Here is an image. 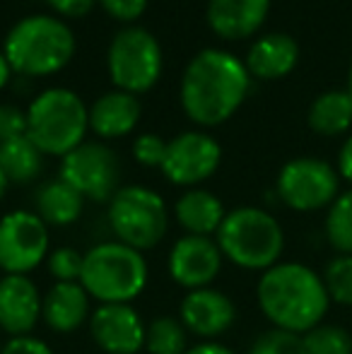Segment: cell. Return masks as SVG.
Listing matches in <instances>:
<instances>
[{
  "instance_id": "1",
  "label": "cell",
  "mask_w": 352,
  "mask_h": 354,
  "mask_svg": "<svg viewBox=\"0 0 352 354\" xmlns=\"http://www.w3.org/2000/svg\"><path fill=\"white\" fill-rule=\"evenodd\" d=\"M251 87L246 63L222 48H205L188 61L181 77V109L196 126L212 128L230 121Z\"/></svg>"
},
{
  "instance_id": "2",
  "label": "cell",
  "mask_w": 352,
  "mask_h": 354,
  "mask_svg": "<svg viewBox=\"0 0 352 354\" xmlns=\"http://www.w3.org/2000/svg\"><path fill=\"white\" fill-rule=\"evenodd\" d=\"M256 301L272 328L295 335H306L321 326L331 306V297L319 272L292 261L277 263L261 272Z\"/></svg>"
},
{
  "instance_id": "3",
  "label": "cell",
  "mask_w": 352,
  "mask_h": 354,
  "mask_svg": "<svg viewBox=\"0 0 352 354\" xmlns=\"http://www.w3.org/2000/svg\"><path fill=\"white\" fill-rule=\"evenodd\" d=\"M3 51L15 73L27 77H48L73 61L75 34L61 17L29 15L8 32Z\"/></svg>"
},
{
  "instance_id": "4",
  "label": "cell",
  "mask_w": 352,
  "mask_h": 354,
  "mask_svg": "<svg viewBox=\"0 0 352 354\" xmlns=\"http://www.w3.org/2000/svg\"><path fill=\"white\" fill-rule=\"evenodd\" d=\"M150 268L140 251L121 241H99L82 258L80 284L92 301L133 304L147 287Z\"/></svg>"
},
{
  "instance_id": "5",
  "label": "cell",
  "mask_w": 352,
  "mask_h": 354,
  "mask_svg": "<svg viewBox=\"0 0 352 354\" xmlns=\"http://www.w3.org/2000/svg\"><path fill=\"white\" fill-rule=\"evenodd\" d=\"M215 241L222 256L241 270L266 272L280 263L285 251V232L263 207H234L227 212Z\"/></svg>"
},
{
  "instance_id": "6",
  "label": "cell",
  "mask_w": 352,
  "mask_h": 354,
  "mask_svg": "<svg viewBox=\"0 0 352 354\" xmlns=\"http://www.w3.org/2000/svg\"><path fill=\"white\" fill-rule=\"evenodd\" d=\"M89 109L73 89L51 87L27 109V138L44 157H66L85 142Z\"/></svg>"
},
{
  "instance_id": "7",
  "label": "cell",
  "mask_w": 352,
  "mask_h": 354,
  "mask_svg": "<svg viewBox=\"0 0 352 354\" xmlns=\"http://www.w3.org/2000/svg\"><path fill=\"white\" fill-rule=\"evenodd\" d=\"M109 227L116 241L145 253L162 243L169 232V207L147 186H123L109 201Z\"/></svg>"
},
{
  "instance_id": "8",
  "label": "cell",
  "mask_w": 352,
  "mask_h": 354,
  "mask_svg": "<svg viewBox=\"0 0 352 354\" xmlns=\"http://www.w3.org/2000/svg\"><path fill=\"white\" fill-rule=\"evenodd\" d=\"M106 68L113 87L128 94L150 92L165 68L162 46L147 29L131 27L113 34L106 53Z\"/></svg>"
},
{
  "instance_id": "9",
  "label": "cell",
  "mask_w": 352,
  "mask_h": 354,
  "mask_svg": "<svg viewBox=\"0 0 352 354\" xmlns=\"http://www.w3.org/2000/svg\"><path fill=\"white\" fill-rule=\"evenodd\" d=\"M275 193L295 212L324 210L340 196V174L326 159L297 157L280 169Z\"/></svg>"
},
{
  "instance_id": "10",
  "label": "cell",
  "mask_w": 352,
  "mask_h": 354,
  "mask_svg": "<svg viewBox=\"0 0 352 354\" xmlns=\"http://www.w3.org/2000/svg\"><path fill=\"white\" fill-rule=\"evenodd\" d=\"M51 253L48 224L34 210H12L0 217V270L29 275Z\"/></svg>"
},
{
  "instance_id": "11",
  "label": "cell",
  "mask_w": 352,
  "mask_h": 354,
  "mask_svg": "<svg viewBox=\"0 0 352 354\" xmlns=\"http://www.w3.org/2000/svg\"><path fill=\"white\" fill-rule=\"evenodd\" d=\"M118 157L104 142H82L61 159L58 178L73 186L85 201L109 203L118 191Z\"/></svg>"
},
{
  "instance_id": "12",
  "label": "cell",
  "mask_w": 352,
  "mask_h": 354,
  "mask_svg": "<svg viewBox=\"0 0 352 354\" xmlns=\"http://www.w3.org/2000/svg\"><path fill=\"white\" fill-rule=\"evenodd\" d=\"M222 162V147L212 136L203 131H186L167 145L162 174L169 183L196 188L217 171Z\"/></svg>"
},
{
  "instance_id": "13",
  "label": "cell",
  "mask_w": 352,
  "mask_h": 354,
  "mask_svg": "<svg viewBox=\"0 0 352 354\" xmlns=\"http://www.w3.org/2000/svg\"><path fill=\"white\" fill-rule=\"evenodd\" d=\"M222 263H225V256L215 239L183 234L172 246L167 270L178 287L193 292V289L212 287V282L222 272Z\"/></svg>"
},
{
  "instance_id": "14",
  "label": "cell",
  "mask_w": 352,
  "mask_h": 354,
  "mask_svg": "<svg viewBox=\"0 0 352 354\" xmlns=\"http://www.w3.org/2000/svg\"><path fill=\"white\" fill-rule=\"evenodd\" d=\"M147 323L133 304H99L89 316V335L104 354H138L145 350Z\"/></svg>"
},
{
  "instance_id": "15",
  "label": "cell",
  "mask_w": 352,
  "mask_h": 354,
  "mask_svg": "<svg viewBox=\"0 0 352 354\" xmlns=\"http://www.w3.org/2000/svg\"><path fill=\"white\" fill-rule=\"evenodd\" d=\"M178 321L188 330V335L210 342L222 337L237 321V306L225 292L215 287H203L186 292L178 304Z\"/></svg>"
},
{
  "instance_id": "16",
  "label": "cell",
  "mask_w": 352,
  "mask_h": 354,
  "mask_svg": "<svg viewBox=\"0 0 352 354\" xmlns=\"http://www.w3.org/2000/svg\"><path fill=\"white\" fill-rule=\"evenodd\" d=\"M41 299L44 294L29 275L0 277V330L8 337L32 335L41 321Z\"/></svg>"
},
{
  "instance_id": "17",
  "label": "cell",
  "mask_w": 352,
  "mask_h": 354,
  "mask_svg": "<svg viewBox=\"0 0 352 354\" xmlns=\"http://www.w3.org/2000/svg\"><path fill=\"white\" fill-rule=\"evenodd\" d=\"M92 316V297L80 282H53L41 299V321L58 335H71Z\"/></svg>"
},
{
  "instance_id": "18",
  "label": "cell",
  "mask_w": 352,
  "mask_h": 354,
  "mask_svg": "<svg viewBox=\"0 0 352 354\" xmlns=\"http://www.w3.org/2000/svg\"><path fill=\"white\" fill-rule=\"evenodd\" d=\"M270 0H207V24L220 39L241 41L263 27Z\"/></svg>"
},
{
  "instance_id": "19",
  "label": "cell",
  "mask_w": 352,
  "mask_h": 354,
  "mask_svg": "<svg viewBox=\"0 0 352 354\" xmlns=\"http://www.w3.org/2000/svg\"><path fill=\"white\" fill-rule=\"evenodd\" d=\"M140 102L136 94L113 89L97 99L89 106V131L99 136L102 140H116L126 138L136 131L140 121Z\"/></svg>"
},
{
  "instance_id": "20",
  "label": "cell",
  "mask_w": 352,
  "mask_h": 354,
  "mask_svg": "<svg viewBox=\"0 0 352 354\" xmlns=\"http://www.w3.org/2000/svg\"><path fill=\"white\" fill-rule=\"evenodd\" d=\"M299 61V46L290 34L272 32L256 39L246 56V71L259 80H280L295 71Z\"/></svg>"
},
{
  "instance_id": "21",
  "label": "cell",
  "mask_w": 352,
  "mask_h": 354,
  "mask_svg": "<svg viewBox=\"0 0 352 354\" xmlns=\"http://www.w3.org/2000/svg\"><path fill=\"white\" fill-rule=\"evenodd\" d=\"M178 227L193 236H212L227 217L225 203L205 188H188L174 205Z\"/></svg>"
},
{
  "instance_id": "22",
  "label": "cell",
  "mask_w": 352,
  "mask_h": 354,
  "mask_svg": "<svg viewBox=\"0 0 352 354\" xmlns=\"http://www.w3.org/2000/svg\"><path fill=\"white\" fill-rule=\"evenodd\" d=\"M82 210H85V198L63 178L41 183L34 196V212L48 227H71L80 219Z\"/></svg>"
},
{
  "instance_id": "23",
  "label": "cell",
  "mask_w": 352,
  "mask_h": 354,
  "mask_svg": "<svg viewBox=\"0 0 352 354\" xmlns=\"http://www.w3.org/2000/svg\"><path fill=\"white\" fill-rule=\"evenodd\" d=\"M306 123L316 136L335 138L352 126V94L348 89H331L316 97L306 113Z\"/></svg>"
},
{
  "instance_id": "24",
  "label": "cell",
  "mask_w": 352,
  "mask_h": 354,
  "mask_svg": "<svg viewBox=\"0 0 352 354\" xmlns=\"http://www.w3.org/2000/svg\"><path fill=\"white\" fill-rule=\"evenodd\" d=\"M44 154L27 136L0 142V169L10 183H32L41 174Z\"/></svg>"
},
{
  "instance_id": "25",
  "label": "cell",
  "mask_w": 352,
  "mask_h": 354,
  "mask_svg": "<svg viewBox=\"0 0 352 354\" xmlns=\"http://www.w3.org/2000/svg\"><path fill=\"white\" fill-rule=\"evenodd\" d=\"M188 330L174 316H157L147 323L145 352L147 354H186Z\"/></svg>"
},
{
  "instance_id": "26",
  "label": "cell",
  "mask_w": 352,
  "mask_h": 354,
  "mask_svg": "<svg viewBox=\"0 0 352 354\" xmlns=\"http://www.w3.org/2000/svg\"><path fill=\"white\" fill-rule=\"evenodd\" d=\"M324 232L340 256H352V191L340 193L328 207Z\"/></svg>"
},
{
  "instance_id": "27",
  "label": "cell",
  "mask_w": 352,
  "mask_h": 354,
  "mask_svg": "<svg viewBox=\"0 0 352 354\" xmlns=\"http://www.w3.org/2000/svg\"><path fill=\"white\" fill-rule=\"evenodd\" d=\"M306 354H352V335L343 326L321 323L302 335Z\"/></svg>"
},
{
  "instance_id": "28",
  "label": "cell",
  "mask_w": 352,
  "mask_h": 354,
  "mask_svg": "<svg viewBox=\"0 0 352 354\" xmlns=\"http://www.w3.org/2000/svg\"><path fill=\"white\" fill-rule=\"evenodd\" d=\"M321 280L326 284L331 301L340 306H352V256H335L326 263Z\"/></svg>"
},
{
  "instance_id": "29",
  "label": "cell",
  "mask_w": 352,
  "mask_h": 354,
  "mask_svg": "<svg viewBox=\"0 0 352 354\" xmlns=\"http://www.w3.org/2000/svg\"><path fill=\"white\" fill-rule=\"evenodd\" d=\"M82 258H85V253H80L73 246L51 248L46 258V270L53 277V282H80Z\"/></svg>"
},
{
  "instance_id": "30",
  "label": "cell",
  "mask_w": 352,
  "mask_h": 354,
  "mask_svg": "<svg viewBox=\"0 0 352 354\" xmlns=\"http://www.w3.org/2000/svg\"><path fill=\"white\" fill-rule=\"evenodd\" d=\"M249 354H306V350L302 335L270 328L256 337L254 345L249 347Z\"/></svg>"
},
{
  "instance_id": "31",
  "label": "cell",
  "mask_w": 352,
  "mask_h": 354,
  "mask_svg": "<svg viewBox=\"0 0 352 354\" xmlns=\"http://www.w3.org/2000/svg\"><path fill=\"white\" fill-rule=\"evenodd\" d=\"M167 145L169 142L162 140L155 133H142L133 142V157L142 167H162V162L167 157Z\"/></svg>"
},
{
  "instance_id": "32",
  "label": "cell",
  "mask_w": 352,
  "mask_h": 354,
  "mask_svg": "<svg viewBox=\"0 0 352 354\" xmlns=\"http://www.w3.org/2000/svg\"><path fill=\"white\" fill-rule=\"evenodd\" d=\"M27 136V111L15 104H0V142Z\"/></svg>"
},
{
  "instance_id": "33",
  "label": "cell",
  "mask_w": 352,
  "mask_h": 354,
  "mask_svg": "<svg viewBox=\"0 0 352 354\" xmlns=\"http://www.w3.org/2000/svg\"><path fill=\"white\" fill-rule=\"evenodd\" d=\"M102 5V10L116 22L133 24L136 19H140L147 10V0H97Z\"/></svg>"
},
{
  "instance_id": "34",
  "label": "cell",
  "mask_w": 352,
  "mask_h": 354,
  "mask_svg": "<svg viewBox=\"0 0 352 354\" xmlns=\"http://www.w3.org/2000/svg\"><path fill=\"white\" fill-rule=\"evenodd\" d=\"M0 354H53L51 347L34 335H19V337H8V342L3 345Z\"/></svg>"
},
{
  "instance_id": "35",
  "label": "cell",
  "mask_w": 352,
  "mask_h": 354,
  "mask_svg": "<svg viewBox=\"0 0 352 354\" xmlns=\"http://www.w3.org/2000/svg\"><path fill=\"white\" fill-rule=\"evenodd\" d=\"M48 5H51L53 10H56L58 15H63V17H85L89 10L94 8V3L97 0H46Z\"/></svg>"
},
{
  "instance_id": "36",
  "label": "cell",
  "mask_w": 352,
  "mask_h": 354,
  "mask_svg": "<svg viewBox=\"0 0 352 354\" xmlns=\"http://www.w3.org/2000/svg\"><path fill=\"white\" fill-rule=\"evenodd\" d=\"M338 174H340V178H345V181H348L350 186H352V136L343 142V147H340Z\"/></svg>"
},
{
  "instance_id": "37",
  "label": "cell",
  "mask_w": 352,
  "mask_h": 354,
  "mask_svg": "<svg viewBox=\"0 0 352 354\" xmlns=\"http://www.w3.org/2000/svg\"><path fill=\"white\" fill-rule=\"evenodd\" d=\"M186 354H239V352H234L232 347L222 345V342H217V340H210V342H198V345H193Z\"/></svg>"
},
{
  "instance_id": "38",
  "label": "cell",
  "mask_w": 352,
  "mask_h": 354,
  "mask_svg": "<svg viewBox=\"0 0 352 354\" xmlns=\"http://www.w3.org/2000/svg\"><path fill=\"white\" fill-rule=\"evenodd\" d=\"M12 66H10L8 56H5V51H0V89L5 87V84L10 82V75H12Z\"/></svg>"
},
{
  "instance_id": "39",
  "label": "cell",
  "mask_w": 352,
  "mask_h": 354,
  "mask_svg": "<svg viewBox=\"0 0 352 354\" xmlns=\"http://www.w3.org/2000/svg\"><path fill=\"white\" fill-rule=\"evenodd\" d=\"M8 188H10V178L5 176V171L0 169V203H3L5 193H8Z\"/></svg>"
},
{
  "instance_id": "40",
  "label": "cell",
  "mask_w": 352,
  "mask_h": 354,
  "mask_svg": "<svg viewBox=\"0 0 352 354\" xmlns=\"http://www.w3.org/2000/svg\"><path fill=\"white\" fill-rule=\"evenodd\" d=\"M348 92L352 94V63H350V73H348Z\"/></svg>"
},
{
  "instance_id": "41",
  "label": "cell",
  "mask_w": 352,
  "mask_h": 354,
  "mask_svg": "<svg viewBox=\"0 0 352 354\" xmlns=\"http://www.w3.org/2000/svg\"><path fill=\"white\" fill-rule=\"evenodd\" d=\"M0 352H3V345H0Z\"/></svg>"
}]
</instances>
